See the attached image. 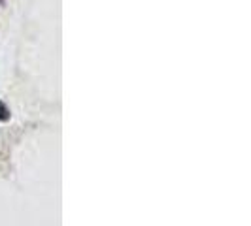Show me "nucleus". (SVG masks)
Instances as JSON below:
<instances>
[{
  "instance_id": "1",
  "label": "nucleus",
  "mask_w": 251,
  "mask_h": 226,
  "mask_svg": "<svg viewBox=\"0 0 251 226\" xmlns=\"http://www.w3.org/2000/svg\"><path fill=\"white\" fill-rule=\"evenodd\" d=\"M10 119V110L6 108V104L0 102V121H8Z\"/></svg>"
}]
</instances>
